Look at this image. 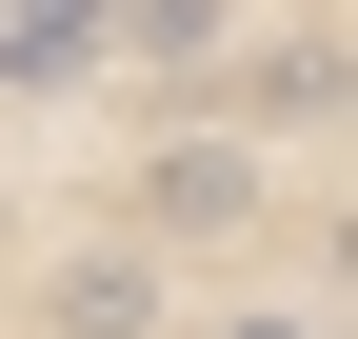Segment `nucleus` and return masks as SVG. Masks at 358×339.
I'll list each match as a JSON object with an SVG mask.
<instances>
[{"label": "nucleus", "instance_id": "obj_3", "mask_svg": "<svg viewBox=\"0 0 358 339\" xmlns=\"http://www.w3.org/2000/svg\"><path fill=\"white\" fill-rule=\"evenodd\" d=\"M120 60V0H0V100H60Z\"/></svg>", "mask_w": 358, "mask_h": 339}, {"label": "nucleus", "instance_id": "obj_2", "mask_svg": "<svg viewBox=\"0 0 358 339\" xmlns=\"http://www.w3.org/2000/svg\"><path fill=\"white\" fill-rule=\"evenodd\" d=\"M40 339H179V260H140V240L40 260Z\"/></svg>", "mask_w": 358, "mask_h": 339}, {"label": "nucleus", "instance_id": "obj_5", "mask_svg": "<svg viewBox=\"0 0 358 339\" xmlns=\"http://www.w3.org/2000/svg\"><path fill=\"white\" fill-rule=\"evenodd\" d=\"M319 100H338V40H279V60L239 80V140H259V120H319Z\"/></svg>", "mask_w": 358, "mask_h": 339}, {"label": "nucleus", "instance_id": "obj_4", "mask_svg": "<svg viewBox=\"0 0 358 339\" xmlns=\"http://www.w3.org/2000/svg\"><path fill=\"white\" fill-rule=\"evenodd\" d=\"M239 0H120V60H219Z\"/></svg>", "mask_w": 358, "mask_h": 339}, {"label": "nucleus", "instance_id": "obj_6", "mask_svg": "<svg viewBox=\"0 0 358 339\" xmlns=\"http://www.w3.org/2000/svg\"><path fill=\"white\" fill-rule=\"evenodd\" d=\"M179 339H338V319L299 300V279H259V300H199V319H179Z\"/></svg>", "mask_w": 358, "mask_h": 339}, {"label": "nucleus", "instance_id": "obj_1", "mask_svg": "<svg viewBox=\"0 0 358 339\" xmlns=\"http://www.w3.org/2000/svg\"><path fill=\"white\" fill-rule=\"evenodd\" d=\"M259 200H279V160H259L239 120H159V140L120 160V220H100V240H140V260H219V240H259Z\"/></svg>", "mask_w": 358, "mask_h": 339}]
</instances>
